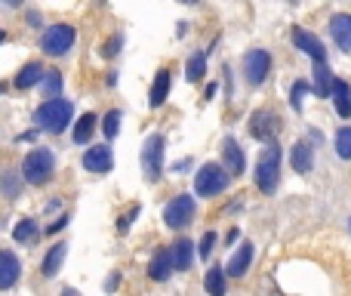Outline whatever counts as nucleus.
Here are the masks:
<instances>
[{
  "label": "nucleus",
  "instance_id": "f257e3e1",
  "mask_svg": "<svg viewBox=\"0 0 351 296\" xmlns=\"http://www.w3.org/2000/svg\"><path fill=\"white\" fill-rule=\"evenodd\" d=\"M71 102L68 99H47L40 108L34 111V123L37 130H47V133H62V130L71 123Z\"/></svg>",
  "mask_w": 351,
  "mask_h": 296
},
{
  "label": "nucleus",
  "instance_id": "f03ea898",
  "mask_svg": "<svg viewBox=\"0 0 351 296\" xmlns=\"http://www.w3.org/2000/svg\"><path fill=\"white\" fill-rule=\"evenodd\" d=\"M277 179H281V148H277L274 142H268V148L262 151V158H259V164H256L259 191L271 195V191L277 188Z\"/></svg>",
  "mask_w": 351,
  "mask_h": 296
},
{
  "label": "nucleus",
  "instance_id": "7ed1b4c3",
  "mask_svg": "<svg viewBox=\"0 0 351 296\" xmlns=\"http://www.w3.org/2000/svg\"><path fill=\"white\" fill-rule=\"evenodd\" d=\"M53 170H55V158H53V151H47V148H34V151L22 160V176H25V182H31V185L49 182V179H53Z\"/></svg>",
  "mask_w": 351,
  "mask_h": 296
},
{
  "label": "nucleus",
  "instance_id": "20e7f679",
  "mask_svg": "<svg viewBox=\"0 0 351 296\" xmlns=\"http://www.w3.org/2000/svg\"><path fill=\"white\" fill-rule=\"evenodd\" d=\"M228 176H231V173H228L225 166H219V164H203L200 170H197V176H194V191H197L200 197L219 195V191L228 188Z\"/></svg>",
  "mask_w": 351,
  "mask_h": 296
},
{
  "label": "nucleus",
  "instance_id": "39448f33",
  "mask_svg": "<svg viewBox=\"0 0 351 296\" xmlns=\"http://www.w3.org/2000/svg\"><path fill=\"white\" fill-rule=\"evenodd\" d=\"M142 173H145L148 182H157L160 173H164V136L154 133L145 139L142 145Z\"/></svg>",
  "mask_w": 351,
  "mask_h": 296
},
{
  "label": "nucleus",
  "instance_id": "423d86ee",
  "mask_svg": "<svg viewBox=\"0 0 351 296\" xmlns=\"http://www.w3.org/2000/svg\"><path fill=\"white\" fill-rule=\"evenodd\" d=\"M74 37H77V31H74L71 25H53V28H47L40 47L47 56H65L68 49L74 47Z\"/></svg>",
  "mask_w": 351,
  "mask_h": 296
},
{
  "label": "nucleus",
  "instance_id": "0eeeda50",
  "mask_svg": "<svg viewBox=\"0 0 351 296\" xmlns=\"http://www.w3.org/2000/svg\"><path fill=\"white\" fill-rule=\"evenodd\" d=\"M191 219H194V197L191 195H179V197H172V201L166 204L164 222L170 228H182V225H188Z\"/></svg>",
  "mask_w": 351,
  "mask_h": 296
},
{
  "label": "nucleus",
  "instance_id": "6e6552de",
  "mask_svg": "<svg viewBox=\"0 0 351 296\" xmlns=\"http://www.w3.org/2000/svg\"><path fill=\"white\" fill-rule=\"evenodd\" d=\"M250 133H252V139H259V142H274L277 133H281V117L268 108L256 111V114L250 117Z\"/></svg>",
  "mask_w": 351,
  "mask_h": 296
},
{
  "label": "nucleus",
  "instance_id": "1a4fd4ad",
  "mask_svg": "<svg viewBox=\"0 0 351 296\" xmlns=\"http://www.w3.org/2000/svg\"><path fill=\"white\" fill-rule=\"evenodd\" d=\"M268 71H271V56L265 53V49H250V53L244 56V74L252 86L262 84V80L268 77Z\"/></svg>",
  "mask_w": 351,
  "mask_h": 296
},
{
  "label": "nucleus",
  "instance_id": "9d476101",
  "mask_svg": "<svg viewBox=\"0 0 351 296\" xmlns=\"http://www.w3.org/2000/svg\"><path fill=\"white\" fill-rule=\"evenodd\" d=\"M83 166L90 173H108L114 166V158H111V148L108 145H92L86 148L83 154Z\"/></svg>",
  "mask_w": 351,
  "mask_h": 296
},
{
  "label": "nucleus",
  "instance_id": "9b49d317",
  "mask_svg": "<svg viewBox=\"0 0 351 296\" xmlns=\"http://www.w3.org/2000/svg\"><path fill=\"white\" fill-rule=\"evenodd\" d=\"M293 43L302 49L305 56H311L314 62H324L326 59V49H324V43L317 40V37L311 34V31H305V28H296L293 31Z\"/></svg>",
  "mask_w": 351,
  "mask_h": 296
},
{
  "label": "nucleus",
  "instance_id": "f8f14e48",
  "mask_svg": "<svg viewBox=\"0 0 351 296\" xmlns=\"http://www.w3.org/2000/svg\"><path fill=\"white\" fill-rule=\"evenodd\" d=\"M330 34H333V40H336L339 49L351 53V16H345V12H336V16L330 18Z\"/></svg>",
  "mask_w": 351,
  "mask_h": 296
},
{
  "label": "nucleus",
  "instance_id": "ddd939ff",
  "mask_svg": "<svg viewBox=\"0 0 351 296\" xmlns=\"http://www.w3.org/2000/svg\"><path fill=\"white\" fill-rule=\"evenodd\" d=\"M18 259L12 256L10 250H0V290L12 287V284L18 281Z\"/></svg>",
  "mask_w": 351,
  "mask_h": 296
},
{
  "label": "nucleus",
  "instance_id": "4468645a",
  "mask_svg": "<svg viewBox=\"0 0 351 296\" xmlns=\"http://www.w3.org/2000/svg\"><path fill=\"white\" fill-rule=\"evenodd\" d=\"M250 262H252V244H240V247H237V253H234V256L228 259V265H225V275L240 278L246 269H250Z\"/></svg>",
  "mask_w": 351,
  "mask_h": 296
},
{
  "label": "nucleus",
  "instance_id": "2eb2a0df",
  "mask_svg": "<svg viewBox=\"0 0 351 296\" xmlns=\"http://www.w3.org/2000/svg\"><path fill=\"white\" fill-rule=\"evenodd\" d=\"M170 269H172V247L170 250H157L151 256V265H148V271H151V278L154 281H166V278H170Z\"/></svg>",
  "mask_w": 351,
  "mask_h": 296
},
{
  "label": "nucleus",
  "instance_id": "dca6fc26",
  "mask_svg": "<svg viewBox=\"0 0 351 296\" xmlns=\"http://www.w3.org/2000/svg\"><path fill=\"white\" fill-rule=\"evenodd\" d=\"M170 86H172L170 68H160L157 77H154V84H151V105H154V108L166 102V96H170Z\"/></svg>",
  "mask_w": 351,
  "mask_h": 296
},
{
  "label": "nucleus",
  "instance_id": "f3484780",
  "mask_svg": "<svg viewBox=\"0 0 351 296\" xmlns=\"http://www.w3.org/2000/svg\"><path fill=\"white\" fill-rule=\"evenodd\" d=\"M314 166V148L308 142H296L293 145V170L296 173H311Z\"/></svg>",
  "mask_w": 351,
  "mask_h": 296
},
{
  "label": "nucleus",
  "instance_id": "a211bd4d",
  "mask_svg": "<svg viewBox=\"0 0 351 296\" xmlns=\"http://www.w3.org/2000/svg\"><path fill=\"white\" fill-rule=\"evenodd\" d=\"M222 154H225V166L231 176H240L244 173V151H240V145L234 139H225V148H222Z\"/></svg>",
  "mask_w": 351,
  "mask_h": 296
},
{
  "label": "nucleus",
  "instance_id": "6ab92c4d",
  "mask_svg": "<svg viewBox=\"0 0 351 296\" xmlns=\"http://www.w3.org/2000/svg\"><path fill=\"white\" fill-rule=\"evenodd\" d=\"M333 102H336V111L342 117H351V90L345 80H333Z\"/></svg>",
  "mask_w": 351,
  "mask_h": 296
},
{
  "label": "nucleus",
  "instance_id": "aec40b11",
  "mask_svg": "<svg viewBox=\"0 0 351 296\" xmlns=\"http://www.w3.org/2000/svg\"><path fill=\"white\" fill-rule=\"evenodd\" d=\"M65 253H68V244H55V247H49L47 259H43V275H47V278L59 275L62 262H65Z\"/></svg>",
  "mask_w": 351,
  "mask_h": 296
},
{
  "label": "nucleus",
  "instance_id": "412c9836",
  "mask_svg": "<svg viewBox=\"0 0 351 296\" xmlns=\"http://www.w3.org/2000/svg\"><path fill=\"white\" fill-rule=\"evenodd\" d=\"M191 253H194V244H191V241H176V244H172V269L176 271H185L191 265Z\"/></svg>",
  "mask_w": 351,
  "mask_h": 296
},
{
  "label": "nucleus",
  "instance_id": "4be33fe9",
  "mask_svg": "<svg viewBox=\"0 0 351 296\" xmlns=\"http://www.w3.org/2000/svg\"><path fill=\"white\" fill-rule=\"evenodd\" d=\"M43 74H47V71H43V65H37V62H28V65H25L22 71L16 74V86H18V90H28V86H34L37 80L43 77Z\"/></svg>",
  "mask_w": 351,
  "mask_h": 296
},
{
  "label": "nucleus",
  "instance_id": "5701e85b",
  "mask_svg": "<svg viewBox=\"0 0 351 296\" xmlns=\"http://www.w3.org/2000/svg\"><path fill=\"white\" fill-rule=\"evenodd\" d=\"M203 287H207V293H213V296L225 293V269H209L207 278H203Z\"/></svg>",
  "mask_w": 351,
  "mask_h": 296
},
{
  "label": "nucleus",
  "instance_id": "b1692460",
  "mask_svg": "<svg viewBox=\"0 0 351 296\" xmlns=\"http://www.w3.org/2000/svg\"><path fill=\"white\" fill-rule=\"evenodd\" d=\"M92 130H96V114H83L77 121V127H74V142H77V145H86Z\"/></svg>",
  "mask_w": 351,
  "mask_h": 296
},
{
  "label": "nucleus",
  "instance_id": "393cba45",
  "mask_svg": "<svg viewBox=\"0 0 351 296\" xmlns=\"http://www.w3.org/2000/svg\"><path fill=\"white\" fill-rule=\"evenodd\" d=\"M203 71H207V56H203V53H194V56L188 59L185 77H188L191 84H194V80H200V77H203Z\"/></svg>",
  "mask_w": 351,
  "mask_h": 296
},
{
  "label": "nucleus",
  "instance_id": "a878e982",
  "mask_svg": "<svg viewBox=\"0 0 351 296\" xmlns=\"http://www.w3.org/2000/svg\"><path fill=\"white\" fill-rule=\"evenodd\" d=\"M40 84H43V96L47 99H55L62 92V74L59 71H47L40 77Z\"/></svg>",
  "mask_w": 351,
  "mask_h": 296
},
{
  "label": "nucleus",
  "instance_id": "bb28decb",
  "mask_svg": "<svg viewBox=\"0 0 351 296\" xmlns=\"http://www.w3.org/2000/svg\"><path fill=\"white\" fill-rule=\"evenodd\" d=\"M314 77H317V96H330L333 77H330V68H326L324 62H314Z\"/></svg>",
  "mask_w": 351,
  "mask_h": 296
},
{
  "label": "nucleus",
  "instance_id": "cd10ccee",
  "mask_svg": "<svg viewBox=\"0 0 351 296\" xmlns=\"http://www.w3.org/2000/svg\"><path fill=\"white\" fill-rule=\"evenodd\" d=\"M336 151H339V158H345V160L351 158V127H342L336 133Z\"/></svg>",
  "mask_w": 351,
  "mask_h": 296
},
{
  "label": "nucleus",
  "instance_id": "c85d7f7f",
  "mask_svg": "<svg viewBox=\"0 0 351 296\" xmlns=\"http://www.w3.org/2000/svg\"><path fill=\"white\" fill-rule=\"evenodd\" d=\"M37 234V225H34V219H22L16 228H12V238L22 244V241H31Z\"/></svg>",
  "mask_w": 351,
  "mask_h": 296
},
{
  "label": "nucleus",
  "instance_id": "c756f323",
  "mask_svg": "<svg viewBox=\"0 0 351 296\" xmlns=\"http://www.w3.org/2000/svg\"><path fill=\"white\" fill-rule=\"evenodd\" d=\"M102 130H105V136H108V139H114V136L120 133V111H108V114H105V121H102Z\"/></svg>",
  "mask_w": 351,
  "mask_h": 296
},
{
  "label": "nucleus",
  "instance_id": "7c9ffc66",
  "mask_svg": "<svg viewBox=\"0 0 351 296\" xmlns=\"http://www.w3.org/2000/svg\"><path fill=\"white\" fill-rule=\"evenodd\" d=\"M135 216H139V204H133V207H129L127 213H123L120 219H117V232H120V234H123V232H129V225H133Z\"/></svg>",
  "mask_w": 351,
  "mask_h": 296
},
{
  "label": "nucleus",
  "instance_id": "2f4dec72",
  "mask_svg": "<svg viewBox=\"0 0 351 296\" xmlns=\"http://www.w3.org/2000/svg\"><path fill=\"white\" fill-rule=\"evenodd\" d=\"M3 195L6 197H16V191H18V179H16V173H3Z\"/></svg>",
  "mask_w": 351,
  "mask_h": 296
},
{
  "label": "nucleus",
  "instance_id": "473e14b6",
  "mask_svg": "<svg viewBox=\"0 0 351 296\" xmlns=\"http://www.w3.org/2000/svg\"><path fill=\"white\" fill-rule=\"evenodd\" d=\"M120 43H123V40H120V34H114V37H111V40L102 47V56H105V59H114V56L120 53Z\"/></svg>",
  "mask_w": 351,
  "mask_h": 296
},
{
  "label": "nucleus",
  "instance_id": "72a5a7b5",
  "mask_svg": "<svg viewBox=\"0 0 351 296\" xmlns=\"http://www.w3.org/2000/svg\"><path fill=\"white\" fill-rule=\"evenodd\" d=\"M305 92H308V84H305V80L293 84V108H296V111L302 108V99H305Z\"/></svg>",
  "mask_w": 351,
  "mask_h": 296
},
{
  "label": "nucleus",
  "instance_id": "f704fd0d",
  "mask_svg": "<svg viewBox=\"0 0 351 296\" xmlns=\"http://www.w3.org/2000/svg\"><path fill=\"white\" fill-rule=\"evenodd\" d=\"M213 247H216V234H213V232H207V234L200 238V256L207 259L209 253H213Z\"/></svg>",
  "mask_w": 351,
  "mask_h": 296
},
{
  "label": "nucleus",
  "instance_id": "c9c22d12",
  "mask_svg": "<svg viewBox=\"0 0 351 296\" xmlns=\"http://www.w3.org/2000/svg\"><path fill=\"white\" fill-rule=\"evenodd\" d=\"M65 222H68V216H62V219H55V222H53V225H49V228H47V232H59V228H65Z\"/></svg>",
  "mask_w": 351,
  "mask_h": 296
},
{
  "label": "nucleus",
  "instance_id": "e433bc0d",
  "mask_svg": "<svg viewBox=\"0 0 351 296\" xmlns=\"http://www.w3.org/2000/svg\"><path fill=\"white\" fill-rule=\"evenodd\" d=\"M179 3H197V0H179Z\"/></svg>",
  "mask_w": 351,
  "mask_h": 296
},
{
  "label": "nucleus",
  "instance_id": "4c0bfd02",
  "mask_svg": "<svg viewBox=\"0 0 351 296\" xmlns=\"http://www.w3.org/2000/svg\"><path fill=\"white\" fill-rule=\"evenodd\" d=\"M6 40V34H3V31H0V43H3Z\"/></svg>",
  "mask_w": 351,
  "mask_h": 296
}]
</instances>
